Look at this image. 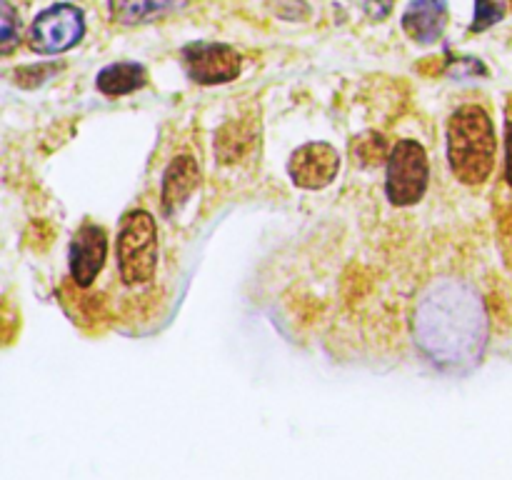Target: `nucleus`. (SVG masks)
I'll list each match as a JSON object with an SVG mask.
<instances>
[{
  "label": "nucleus",
  "mask_w": 512,
  "mask_h": 480,
  "mask_svg": "<svg viewBox=\"0 0 512 480\" xmlns=\"http://www.w3.org/2000/svg\"><path fill=\"white\" fill-rule=\"evenodd\" d=\"M148 83V73L140 63H113L98 73V90L110 95H128Z\"/></svg>",
  "instance_id": "f8f14e48"
},
{
  "label": "nucleus",
  "mask_w": 512,
  "mask_h": 480,
  "mask_svg": "<svg viewBox=\"0 0 512 480\" xmlns=\"http://www.w3.org/2000/svg\"><path fill=\"white\" fill-rule=\"evenodd\" d=\"M85 33V20L75 5L60 3L53 8L43 10V13L35 18L33 28L28 33V45L35 53L53 55V53H65L73 45L80 43Z\"/></svg>",
  "instance_id": "39448f33"
},
{
  "label": "nucleus",
  "mask_w": 512,
  "mask_h": 480,
  "mask_svg": "<svg viewBox=\"0 0 512 480\" xmlns=\"http://www.w3.org/2000/svg\"><path fill=\"white\" fill-rule=\"evenodd\" d=\"M490 320L483 295L460 278L430 280L413 308L420 353L443 370H470L483 358Z\"/></svg>",
  "instance_id": "f257e3e1"
},
{
  "label": "nucleus",
  "mask_w": 512,
  "mask_h": 480,
  "mask_svg": "<svg viewBox=\"0 0 512 480\" xmlns=\"http://www.w3.org/2000/svg\"><path fill=\"white\" fill-rule=\"evenodd\" d=\"M340 155L328 143H308L290 155L288 173L295 185L305 190H320L330 185L338 175Z\"/></svg>",
  "instance_id": "0eeeda50"
},
{
  "label": "nucleus",
  "mask_w": 512,
  "mask_h": 480,
  "mask_svg": "<svg viewBox=\"0 0 512 480\" xmlns=\"http://www.w3.org/2000/svg\"><path fill=\"white\" fill-rule=\"evenodd\" d=\"M108 240L100 225L85 223L70 243V278L78 288H88L105 265Z\"/></svg>",
  "instance_id": "6e6552de"
},
{
  "label": "nucleus",
  "mask_w": 512,
  "mask_h": 480,
  "mask_svg": "<svg viewBox=\"0 0 512 480\" xmlns=\"http://www.w3.org/2000/svg\"><path fill=\"white\" fill-rule=\"evenodd\" d=\"M183 63L190 78L200 85L230 83L240 75L243 58L230 45L193 43L183 48Z\"/></svg>",
  "instance_id": "423d86ee"
},
{
  "label": "nucleus",
  "mask_w": 512,
  "mask_h": 480,
  "mask_svg": "<svg viewBox=\"0 0 512 480\" xmlns=\"http://www.w3.org/2000/svg\"><path fill=\"white\" fill-rule=\"evenodd\" d=\"M55 73H58L55 65H30V68L15 70V83L23 85V88H35V85L45 83Z\"/></svg>",
  "instance_id": "dca6fc26"
},
{
  "label": "nucleus",
  "mask_w": 512,
  "mask_h": 480,
  "mask_svg": "<svg viewBox=\"0 0 512 480\" xmlns=\"http://www.w3.org/2000/svg\"><path fill=\"white\" fill-rule=\"evenodd\" d=\"M200 183V168L195 163L193 155H178L173 163L168 165L163 175V205L165 213H173L175 208L188 200V195L198 188Z\"/></svg>",
  "instance_id": "9d476101"
},
{
  "label": "nucleus",
  "mask_w": 512,
  "mask_h": 480,
  "mask_svg": "<svg viewBox=\"0 0 512 480\" xmlns=\"http://www.w3.org/2000/svg\"><path fill=\"white\" fill-rule=\"evenodd\" d=\"M498 140L493 120L480 105H465L448 123V160L453 175L465 185H480L493 173Z\"/></svg>",
  "instance_id": "f03ea898"
},
{
  "label": "nucleus",
  "mask_w": 512,
  "mask_h": 480,
  "mask_svg": "<svg viewBox=\"0 0 512 480\" xmlns=\"http://www.w3.org/2000/svg\"><path fill=\"white\" fill-rule=\"evenodd\" d=\"M118 273L125 285H145L158 268V225L148 210H130L118 230Z\"/></svg>",
  "instance_id": "7ed1b4c3"
},
{
  "label": "nucleus",
  "mask_w": 512,
  "mask_h": 480,
  "mask_svg": "<svg viewBox=\"0 0 512 480\" xmlns=\"http://www.w3.org/2000/svg\"><path fill=\"white\" fill-rule=\"evenodd\" d=\"M258 140V125L255 120H233L225 125L215 140V155L220 163H238Z\"/></svg>",
  "instance_id": "9b49d317"
},
{
  "label": "nucleus",
  "mask_w": 512,
  "mask_h": 480,
  "mask_svg": "<svg viewBox=\"0 0 512 480\" xmlns=\"http://www.w3.org/2000/svg\"><path fill=\"white\" fill-rule=\"evenodd\" d=\"M15 23H18V15L13 5L3 3V18H0V53L3 55H8L15 45Z\"/></svg>",
  "instance_id": "f3484780"
},
{
  "label": "nucleus",
  "mask_w": 512,
  "mask_h": 480,
  "mask_svg": "<svg viewBox=\"0 0 512 480\" xmlns=\"http://www.w3.org/2000/svg\"><path fill=\"white\" fill-rule=\"evenodd\" d=\"M448 20L445 0H410L403 15V28L418 43H435L443 35Z\"/></svg>",
  "instance_id": "1a4fd4ad"
},
{
  "label": "nucleus",
  "mask_w": 512,
  "mask_h": 480,
  "mask_svg": "<svg viewBox=\"0 0 512 480\" xmlns=\"http://www.w3.org/2000/svg\"><path fill=\"white\" fill-rule=\"evenodd\" d=\"M175 5H178V0H113L110 10H113V18L118 23L135 25L163 18Z\"/></svg>",
  "instance_id": "ddd939ff"
},
{
  "label": "nucleus",
  "mask_w": 512,
  "mask_h": 480,
  "mask_svg": "<svg viewBox=\"0 0 512 480\" xmlns=\"http://www.w3.org/2000/svg\"><path fill=\"white\" fill-rule=\"evenodd\" d=\"M510 5H512V0H510Z\"/></svg>",
  "instance_id": "6ab92c4d"
},
{
  "label": "nucleus",
  "mask_w": 512,
  "mask_h": 480,
  "mask_svg": "<svg viewBox=\"0 0 512 480\" xmlns=\"http://www.w3.org/2000/svg\"><path fill=\"white\" fill-rule=\"evenodd\" d=\"M503 18V5L498 0H475V20L473 30L480 33V30H488L490 25H495Z\"/></svg>",
  "instance_id": "2eb2a0df"
},
{
  "label": "nucleus",
  "mask_w": 512,
  "mask_h": 480,
  "mask_svg": "<svg viewBox=\"0 0 512 480\" xmlns=\"http://www.w3.org/2000/svg\"><path fill=\"white\" fill-rule=\"evenodd\" d=\"M430 178L428 153L418 140H400L388 158L385 193L393 205H415L425 195Z\"/></svg>",
  "instance_id": "20e7f679"
},
{
  "label": "nucleus",
  "mask_w": 512,
  "mask_h": 480,
  "mask_svg": "<svg viewBox=\"0 0 512 480\" xmlns=\"http://www.w3.org/2000/svg\"><path fill=\"white\" fill-rule=\"evenodd\" d=\"M505 180L512 185V98L505 108Z\"/></svg>",
  "instance_id": "a211bd4d"
},
{
  "label": "nucleus",
  "mask_w": 512,
  "mask_h": 480,
  "mask_svg": "<svg viewBox=\"0 0 512 480\" xmlns=\"http://www.w3.org/2000/svg\"><path fill=\"white\" fill-rule=\"evenodd\" d=\"M385 148H388V145H385L383 135L368 133L358 140V145H355V155H358L365 165H378L380 160L385 158Z\"/></svg>",
  "instance_id": "4468645a"
}]
</instances>
